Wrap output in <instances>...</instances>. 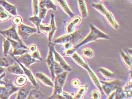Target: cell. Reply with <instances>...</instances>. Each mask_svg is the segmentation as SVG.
Here are the masks:
<instances>
[{
	"label": "cell",
	"instance_id": "19",
	"mask_svg": "<svg viewBox=\"0 0 132 99\" xmlns=\"http://www.w3.org/2000/svg\"><path fill=\"white\" fill-rule=\"evenodd\" d=\"M54 2H56L61 7V9L65 12L67 15L70 16V17L73 18L74 15L73 12H72L68 6L66 0H53Z\"/></svg>",
	"mask_w": 132,
	"mask_h": 99
},
{
	"label": "cell",
	"instance_id": "23",
	"mask_svg": "<svg viewBox=\"0 0 132 99\" xmlns=\"http://www.w3.org/2000/svg\"><path fill=\"white\" fill-rule=\"evenodd\" d=\"M45 98V95L36 89L31 90L29 95L27 98V99H43Z\"/></svg>",
	"mask_w": 132,
	"mask_h": 99
},
{
	"label": "cell",
	"instance_id": "51",
	"mask_svg": "<svg viewBox=\"0 0 132 99\" xmlns=\"http://www.w3.org/2000/svg\"><path fill=\"white\" fill-rule=\"evenodd\" d=\"M6 69L5 68H4V67H0V75L5 72Z\"/></svg>",
	"mask_w": 132,
	"mask_h": 99
},
{
	"label": "cell",
	"instance_id": "32",
	"mask_svg": "<svg viewBox=\"0 0 132 99\" xmlns=\"http://www.w3.org/2000/svg\"><path fill=\"white\" fill-rule=\"evenodd\" d=\"M27 81V78L26 76L23 75H20L16 78L15 83L18 86L22 87L26 84Z\"/></svg>",
	"mask_w": 132,
	"mask_h": 99
},
{
	"label": "cell",
	"instance_id": "18",
	"mask_svg": "<svg viewBox=\"0 0 132 99\" xmlns=\"http://www.w3.org/2000/svg\"><path fill=\"white\" fill-rule=\"evenodd\" d=\"M39 9H46L48 10H52L56 11L57 6L54 5L52 0H41L39 3Z\"/></svg>",
	"mask_w": 132,
	"mask_h": 99
},
{
	"label": "cell",
	"instance_id": "6",
	"mask_svg": "<svg viewBox=\"0 0 132 99\" xmlns=\"http://www.w3.org/2000/svg\"><path fill=\"white\" fill-rule=\"evenodd\" d=\"M38 32L36 28L31 27L24 24H20L18 26L19 36L24 39H27L30 35Z\"/></svg>",
	"mask_w": 132,
	"mask_h": 99
},
{
	"label": "cell",
	"instance_id": "37",
	"mask_svg": "<svg viewBox=\"0 0 132 99\" xmlns=\"http://www.w3.org/2000/svg\"><path fill=\"white\" fill-rule=\"evenodd\" d=\"M57 99H73V97L72 95L69 94V93H67L66 92H63L62 91L60 94L56 95V96Z\"/></svg>",
	"mask_w": 132,
	"mask_h": 99
},
{
	"label": "cell",
	"instance_id": "53",
	"mask_svg": "<svg viewBox=\"0 0 132 99\" xmlns=\"http://www.w3.org/2000/svg\"><path fill=\"white\" fill-rule=\"evenodd\" d=\"M100 2H103L104 0H98Z\"/></svg>",
	"mask_w": 132,
	"mask_h": 99
},
{
	"label": "cell",
	"instance_id": "45",
	"mask_svg": "<svg viewBox=\"0 0 132 99\" xmlns=\"http://www.w3.org/2000/svg\"><path fill=\"white\" fill-rule=\"evenodd\" d=\"M31 56L37 61H42V58L40 56V53L37 50H36V51H35L33 53H32V54H31Z\"/></svg>",
	"mask_w": 132,
	"mask_h": 99
},
{
	"label": "cell",
	"instance_id": "50",
	"mask_svg": "<svg viewBox=\"0 0 132 99\" xmlns=\"http://www.w3.org/2000/svg\"><path fill=\"white\" fill-rule=\"evenodd\" d=\"M5 75H6V74H5V72L1 75V76H0V84H3V85L5 84V82L2 80V79L3 78V77H5Z\"/></svg>",
	"mask_w": 132,
	"mask_h": 99
},
{
	"label": "cell",
	"instance_id": "29",
	"mask_svg": "<svg viewBox=\"0 0 132 99\" xmlns=\"http://www.w3.org/2000/svg\"><path fill=\"white\" fill-rule=\"evenodd\" d=\"M87 90V87L86 85L79 87L77 92L75 96L73 97V99H82V98L83 97L85 94Z\"/></svg>",
	"mask_w": 132,
	"mask_h": 99
},
{
	"label": "cell",
	"instance_id": "21",
	"mask_svg": "<svg viewBox=\"0 0 132 99\" xmlns=\"http://www.w3.org/2000/svg\"><path fill=\"white\" fill-rule=\"evenodd\" d=\"M7 70L8 71L12 74L16 75H22L24 74V71L22 68L19 65L18 63H15L12 66L8 67Z\"/></svg>",
	"mask_w": 132,
	"mask_h": 99
},
{
	"label": "cell",
	"instance_id": "20",
	"mask_svg": "<svg viewBox=\"0 0 132 99\" xmlns=\"http://www.w3.org/2000/svg\"><path fill=\"white\" fill-rule=\"evenodd\" d=\"M51 31L48 33V40L49 42H51L52 41V39L54 36V34L57 30L55 22V19H54V15L53 14H51Z\"/></svg>",
	"mask_w": 132,
	"mask_h": 99
},
{
	"label": "cell",
	"instance_id": "47",
	"mask_svg": "<svg viewBox=\"0 0 132 99\" xmlns=\"http://www.w3.org/2000/svg\"><path fill=\"white\" fill-rule=\"evenodd\" d=\"M37 50V48L36 45L35 44H31L28 47L27 51H28V53L32 54L34 52L36 51Z\"/></svg>",
	"mask_w": 132,
	"mask_h": 99
},
{
	"label": "cell",
	"instance_id": "7",
	"mask_svg": "<svg viewBox=\"0 0 132 99\" xmlns=\"http://www.w3.org/2000/svg\"><path fill=\"white\" fill-rule=\"evenodd\" d=\"M0 34L4 36L6 38H9L12 40L21 41L22 40L20 38L16 29L15 25H12L9 29L6 30H0Z\"/></svg>",
	"mask_w": 132,
	"mask_h": 99
},
{
	"label": "cell",
	"instance_id": "52",
	"mask_svg": "<svg viewBox=\"0 0 132 99\" xmlns=\"http://www.w3.org/2000/svg\"><path fill=\"white\" fill-rule=\"evenodd\" d=\"M4 10H5V9L3 8V7L0 5V12H2V11H4Z\"/></svg>",
	"mask_w": 132,
	"mask_h": 99
},
{
	"label": "cell",
	"instance_id": "5",
	"mask_svg": "<svg viewBox=\"0 0 132 99\" xmlns=\"http://www.w3.org/2000/svg\"><path fill=\"white\" fill-rule=\"evenodd\" d=\"M49 47V52L48 54L47 59H46V62L48 65V69L51 72V76L53 79H54L55 75L54 73V67L55 60H54V47L51 44L48 45Z\"/></svg>",
	"mask_w": 132,
	"mask_h": 99
},
{
	"label": "cell",
	"instance_id": "35",
	"mask_svg": "<svg viewBox=\"0 0 132 99\" xmlns=\"http://www.w3.org/2000/svg\"><path fill=\"white\" fill-rule=\"evenodd\" d=\"M81 53L82 55L86 58H90L94 55V52L93 50L89 48H85L82 51Z\"/></svg>",
	"mask_w": 132,
	"mask_h": 99
},
{
	"label": "cell",
	"instance_id": "54",
	"mask_svg": "<svg viewBox=\"0 0 132 99\" xmlns=\"http://www.w3.org/2000/svg\"><path fill=\"white\" fill-rule=\"evenodd\" d=\"M130 2H131V1H132V0H130Z\"/></svg>",
	"mask_w": 132,
	"mask_h": 99
},
{
	"label": "cell",
	"instance_id": "16",
	"mask_svg": "<svg viewBox=\"0 0 132 99\" xmlns=\"http://www.w3.org/2000/svg\"><path fill=\"white\" fill-rule=\"evenodd\" d=\"M5 87L6 89L7 94L10 97L12 94L18 91L19 88L16 87L13 84L12 81L10 79H6L5 80Z\"/></svg>",
	"mask_w": 132,
	"mask_h": 99
},
{
	"label": "cell",
	"instance_id": "46",
	"mask_svg": "<svg viewBox=\"0 0 132 99\" xmlns=\"http://www.w3.org/2000/svg\"><path fill=\"white\" fill-rule=\"evenodd\" d=\"M92 98L94 99H100L101 98V94L97 90H94L92 93Z\"/></svg>",
	"mask_w": 132,
	"mask_h": 99
},
{
	"label": "cell",
	"instance_id": "27",
	"mask_svg": "<svg viewBox=\"0 0 132 99\" xmlns=\"http://www.w3.org/2000/svg\"><path fill=\"white\" fill-rule=\"evenodd\" d=\"M29 20L36 26V28L38 30V33H40V31L39 30V26H40V25L41 24L42 19H40L37 15H34L33 16H32L29 19Z\"/></svg>",
	"mask_w": 132,
	"mask_h": 99
},
{
	"label": "cell",
	"instance_id": "25",
	"mask_svg": "<svg viewBox=\"0 0 132 99\" xmlns=\"http://www.w3.org/2000/svg\"><path fill=\"white\" fill-rule=\"evenodd\" d=\"M7 40H9L11 43V45L12 46L13 49H20V48H23L25 49H27L28 47L24 44V43L22 42V41H15V40H12L9 38H6Z\"/></svg>",
	"mask_w": 132,
	"mask_h": 99
},
{
	"label": "cell",
	"instance_id": "17",
	"mask_svg": "<svg viewBox=\"0 0 132 99\" xmlns=\"http://www.w3.org/2000/svg\"><path fill=\"white\" fill-rule=\"evenodd\" d=\"M31 90V87L29 85H24V86H22L21 88H19L16 99H27Z\"/></svg>",
	"mask_w": 132,
	"mask_h": 99
},
{
	"label": "cell",
	"instance_id": "28",
	"mask_svg": "<svg viewBox=\"0 0 132 99\" xmlns=\"http://www.w3.org/2000/svg\"><path fill=\"white\" fill-rule=\"evenodd\" d=\"M99 71L101 73V74L102 75L105 77V78H114V73L109 70V69H108L106 68H98Z\"/></svg>",
	"mask_w": 132,
	"mask_h": 99
},
{
	"label": "cell",
	"instance_id": "31",
	"mask_svg": "<svg viewBox=\"0 0 132 99\" xmlns=\"http://www.w3.org/2000/svg\"><path fill=\"white\" fill-rule=\"evenodd\" d=\"M125 97V94L124 93L123 88L119 86L115 91V99H124Z\"/></svg>",
	"mask_w": 132,
	"mask_h": 99
},
{
	"label": "cell",
	"instance_id": "12",
	"mask_svg": "<svg viewBox=\"0 0 132 99\" xmlns=\"http://www.w3.org/2000/svg\"><path fill=\"white\" fill-rule=\"evenodd\" d=\"M0 5L12 16L17 15V6H16L10 4L6 0H0Z\"/></svg>",
	"mask_w": 132,
	"mask_h": 99
},
{
	"label": "cell",
	"instance_id": "22",
	"mask_svg": "<svg viewBox=\"0 0 132 99\" xmlns=\"http://www.w3.org/2000/svg\"><path fill=\"white\" fill-rule=\"evenodd\" d=\"M78 7L80 12L83 18H86L88 16V9L84 0H77Z\"/></svg>",
	"mask_w": 132,
	"mask_h": 99
},
{
	"label": "cell",
	"instance_id": "11",
	"mask_svg": "<svg viewBox=\"0 0 132 99\" xmlns=\"http://www.w3.org/2000/svg\"><path fill=\"white\" fill-rule=\"evenodd\" d=\"M77 36V32H74L71 33H68L56 39L54 42L56 44H64L67 42H71L73 41Z\"/></svg>",
	"mask_w": 132,
	"mask_h": 99
},
{
	"label": "cell",
	"instance_id": "36",
	"mask_svg": "<svg viewBox=\"0 0 132 99\" xmlns=\"http://www.w3.org/2000/svg\"><path fill=\"white\" fill-rule=\"evenodd\" d=\"M32 10L34 15H37L39 11L38 0H32Z\"/></svg>",
	"mask_w": 132,
	"mask_h": 99
},
{
	"label": "cell",
	"instance_id": "9",
	"mask_svg": "<svg viewBox=\"0 0 132 99\" xmlns=\"http://www.w3.org/2000/svg\"><path fill=\"white\" fill-rule=\"evenodd\" d=\"M16 59L22 64H24V66L26 68H29L32 64L37 62V61L34 59L28 53H26L23 55L20 56L18 57Z\"/></svg>",
	"mask_w": 132,
	"mask_h": 99
},
{
	"label": "cell",
	"instance_id": "26",
	"mask_svg": "<svg viewBox=\"0 0 132 99\" xmlns=\"http://www.w3.org/2000/svg\"><path fill=\"white\" fill-rule=\"evenodd\" d=\"M124 93L125 94V97H132V79L131 77H130V80L128 83L123 88Z\"/></svg>",
	"mask_w": 132,
	"mask_h": 99
},
{
	"label": "cell",
	"instance_id": "13",
	"mask_svg": "<svg viewBox=\"0 0 132 99\" xmlns=\"http://www.w3.org/2000/svg\"><path fill=\"white\" fill-rule=\"evenodd\" d=\"M103 15L105 16L106 20L108 21L109 24L115 30H117L119 28V25L118 24L117 21L115 20L114 16L111 12H109L107 10L103 14Z\"/></svg>",
	"mask_w": 132,
	"mask_h": 99
},
{
	"label": "cell",
	"instance_id": "42",
	"mask_svg": "<svg viewBox=\"0 0 132 99\" xmlns=\"http://www.w3.org/2000/svg\"><path fill=\"white\" fill-rule=\"evenodd\" d=\"M48 12V10L46 9H39V17L41 19H44L46 16L47 13Z\"/></svg>",
	"mask_w": 132,
	"mask_h": 99
},
{
	"label": "cell",
	"instance_id": "34",
	"mask_svg": "<svg viewBox=\"0 0 132 99\" xmlns=\"http://www.w3.org/2000/svg\"><path fill=\"white\" fill-rule=\"evenodd\" d=\"M12 18V15L5 10L0 12V21L1 22L6 21Z\"/></svg>",
	"mask_w": 132,
	"mask_h": 99
},
{
	"label": "cell",
	"instance_id": "33",
	"mask_svg": "<svg viewBox=\"0 0 132 99\" xmlns=\"http://www.w3.org/2000/svg\"><path fill=\"white\" fill-rule=\"evenodd\" d=\"M26 53H28L27 49H25L23 48L20 49H14L13 51L11 54H10L11 56H21Z\"/></svg>",
	"mask_w": 132,
	"mask_h": 99
},
{
	"label": "cell",
	"instance_id": "10",
	"mask_svg": "<svg viewBox=\"0 0 132 99\" xmlns=\"http://www.w3.org/2000/svg\"><path fill=\"white\" fill-rule=\"evenodd\" d=\"M54 60L57 62L62 69L67 72H70L72 71V68L69 65V64L65 62L62 56L57 53L55 49H54Z\"/></svg>",
	"mask_w": 132,
	"mask_h": 99
},
{
	"label": "cell",
	"instance_id": "38",
	"mask_svg": "<svg viewBox=\"0 0 132 99\" xmlns=\"http://www.w3.org/2000/svg\"><path fill=\"white\" fill-rule=\"evenodd\" d=\"M51 27L50 25H48L44 24H41L39 26V30L40 31H41L44 33L48 34V33L51 31Z\"/></svg>",
	"mask_w": 132,
	"mask_h": 99
},
{
	"label": "cell",
	"instance_id": "8",
	"mask_svg": "<svg viewBox=\"0 0 132 99\" xmlns=\"http://www.w3.org/2000/svg\"><path fill=\"white\" fill-rule=\"evenodd\" d=\"M12 57L15 60V61L18 63L19 65L21 67V68H22V69H23V70L24 71V73L26 74V75L27 76V77L29 79V80L31 82V83L32 84V85H33V86L35 87L36 89H38L39 88V84L37 83L36 79L35 78V77H34L33 74L32 73V71L30 70L29 69H28V68H26V67L24 66L23 64H22L21 63H20V62H19L18 60L16 59V58L15 57V56H13Z\"/></svg>",
	"mask_w": 132,
	"mask_h": 99
},
{
	"label": "cell",
	"instance_id": "44",
	"mask_svg": "<svg viewBox=\"0 0 132 99\" xmlns=\"http://www.w3.org/2000/svg\"><path fill=\"white\" fill-rule=\"evenodd\" d=\"M0 67H3L4 68H7L9 67V63L8 61L5 57L0 58Z\"/></svg>",
	"mask_w": 132,
	"mask_h": 99
},
{
	"label": "cell",
	"instance_id": "41",
	"mask_svg": "<svg viewBox=\"0 0 132 99\" xmlns=\"http://www.w3.org/2000/svg\"><path fill=\"white\" fill-rule=\"evenodd\" d=\"M13 23L14 25L15 26H18L19 25L21 24L22 22V19L21 16L16 15L15 17L13 19Z\"/></svg>",
	"mask_w": 132,
	"mask_h": 99
},
{
	"label": "cell",
	"instance_id": "3",
	"mask_svg": "<svg viewBox=\"0 0 132 99\" xmlns=\"http://www.w3.org/2000/svg\"><path fill=\"white\" fill-rule=\"evenodd\" d=\"M68 72L64 71L60 74L56 75L54 79V92L52 96L50 99H53V98L57 95L60 94L63 91V87L65 82L67 78Z\"/></svg>",
	"mask_w": 132,
	"mask_h": 99
},
{
	"label": "cell",
	"instance_id": "2",
	"mask_svg": "<svg viewBox=\"0 0 132 99\" xmlns=\"http://www.w3.org/2000/svg\"><path fill=\"white\" fill-rule=\"evenodd\" d=\"M71 56H72V59L74 60V62H75L77 64H78V65H79L80 67L85 69V70L88 72V73L89 74L90 78L92 81L93 82L94 84L97 87V88L101 92H102L100 81L98 80L96 75L90 68L89 65L85 62L84 60L76 52Z\"/></svg>",
	"mask_w": 132,
	"mask_h": 99
},
{
	"label": "cell",
	"instance_id": "43",
	"mask_svg": "<svg viewBox=\"0 0 132 99\" xmlns=\"http://www.w3.org/2000/svg\"><path fill=\"white\" fill-rule=\"evenodd\" d=\"M76 49L74 47L73 48H72L69 49L65 50V52H64L63 55L65 56H72L76 52Z\"/></svg>",
	"mask_w": 132,
	"mask_h": 99
},
{
	"label": "cell",
	"instance_id": "48",
	"mask_svg": "<svg viewBox=\"0 0 132 99\" xmlns=\"http://www.w3.org/2000/svg\"><path fill=\"white\" fill-rule=\"evenodd\" d=\"M71 85L75 88H78L80 85V82L78 79H74L71 81Z\"/></svg>",
	"mask_w": 132,
	"mask_h": 99
},
{
	"label": "cell",
	"instance_id": "49",
	"mask_svg": "<svg viewBox=\"0 0 132 99\" xmlns=\"http://www.w3.org/2000/svg\"><path fill=\"white\" fill-rule=\"evenodd\" d=\"M63 48L65 50L69 49L72 48V44L71 42H67L64 44Z\"/></svg>",
	"mask_w": 132,
	"mask_h": 99
},
{
	"label": "cell",
	"instance_id": "1",
	"mask_svg": "<svg viewBox=\"0 0 132 99\" xmlns=\"http://www.w3.org/2000/svg\"><path fill=\"white\" fill-rule=\"evenodd\" d=\"M90 33L82 42L74 47L76 49H78L85 45H86L92 42L96 41L99 39L108 40L110 39V37L108 35L98 29L94 25L90 24Z\"/></svg>",
	"mask_w": 132,
	"mask_h": 99
},
{
	"label": "cell",
	"instance_id": "4",
	"mask_svg": "<svg viewBox=\"0 0 132 99\" xmlns=\"http://www.w3.org/2000/svg\"><path fill=\"white\" fill-rule=\"evenodd\" d=\"M102 91L108 96L115 91L117 88L120 86L121 81L118 80L112 81H100Z\"/></svg>",
	"mask_w": 132,
	"mask_h": 99
},
{
	"label": "cell",
	"instance_id": "14",
	"mask_svg": "<svg viewBox=\"0 0 132 99\" xmlns=\"http://www.w3.org/2000/svg\"><path fill=\"white\" fill-rule=\"evenodd\" d=\"M36 76L44 85L52 88L54 87V82L46 75L41 72H38L36 73Z\"/></svg>",
	"mask_w": 132,
	"mask_h": 99
},
{
	"label": "cell",
	"instance_id": "15",
	"mask_svg": "<svg viewBox=\"0 0 132 99\" xmlns=\"http://www.w3.org/2000/svg\"><path fill=\"white\" fill-rule=\"evenodd\" d=\"M82 21V19L80 16H77L75 17L67 25L66 31L67 33H71L74 32L75 28L76 26L79 24Z\"/></svg>",
	"mask_w": 132,
	"mask_h": 99
},
{
	"label": "cell",
	"instance_id": "30",
	"mask_svg": "<svg viewBox=\"0 0 132 99\" xmlns=\"http://www.w3.org/2000/svg\"><path fill=\"white\" fill-rule=\"evenodd\" d=\"M11 43L9 40L6 39L3 40V54L4 56L7 55L11 48Z\"/></svg>",
	"mask_w": 132,
	"mask_h": 99
},
{
	"label": "cell",
	"instance_id": "24",
	"mask_svg": "<svg viewBox=\"0 0 132 99\" xmlns=\"http://www.w3.org/2000/svg\"><path fill=\"white\" fill-rule=\"evenodd\" d=\"M120 55L124 64L126 66L131 69L132 68V56L127 55L123 51L120 52Z\"/></svg>",
	"mask_w": 132,
	"mask_h": 99
},
{
	"label": "cell",
	"instance_id": "40",
	"mask_svg": "<svg viewBox=\"0 0 132 99\" xmlns=\"http://www.w3.org/2000/svg\"><path fill=\"white\" fill-rule=\"evenodd\" d=\"M54 71L55 75L60 74L64 71V70L60 66V65L55 61L54 63Z\"/></svg>",
	"mask_w": 132,
	"mask_h": 99
},
{
	"label": "cell",
	"instance_id": "39",
	"mask_svg": "<svg viewBox=\"0 0 132 99\" xmlns=\"http://www.w3.org/2000/svg\"><path fill=\"white\" fill-rule=\"evenodd\" d=\"M9 97L7 94L5 87L0 86V99H7Z\"/></svg>",
	"mask_w": 132,
	"mask_h": 99
}]
</instances>
